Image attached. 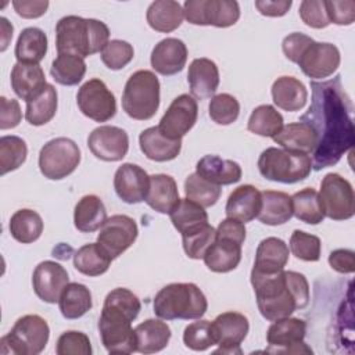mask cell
Listing matches in <instances>:
<instances>
[{
	"label": "cell",
	"mask_w": 355,
	"mask_h": 355,
	"mask_svg": "<svg viewBox=\"0 0 355 355\" xmlns=\"http://www.w3.org/2000/svg\"><path fill=\"white\" fill-rule=\"evenodd\" d=\"M187 82L193 97L198 100L214 97L219 86V69L209 58H196L189 65Z\"/></svg>",
	"instance_id": "23"
},
{
	"label": "cell",
	"mask_w": 355,
	"mask_h": 355,
	"mask_svg": "<svg viewBox=\"0 0 355 355\" xmlns=\"http://www.w3.org/2000/svg\"><path fill=\"white\" fill-rule=\"evenodd\" d=\"M319 198L324 216L333 220H347L355 214L352 184L338 173H327L320 182Z\"/></svg>",
	"instance_id": "12"
},
{
	"label": "cell",
	"mask_w": 355,
	"mask_h": 355,
	"mask_svg": "<svg viewBox=\"0 0 355 355\" xmlns=\"http://www.w3.org/2000/svg\"><path fill=\"white\" fill-rule=\"evenodd\" d=\"M0 26H1V47H0V50L4 51V50L8 47V43H10L11 37H12V31H14V28H12V25L8 22V19L4 18V17L0 18Z\"/></svg>",
	"instance_id": "60"
},
{
	"label": "cell",
	"mask_w": 355,
	"mask_h": 355,
	"mask_svg": "<svg viewBox=\"0 0 355 355\" xmlns=\"http://www.w3.org/2000/svg\"><path fill=\"white\" fill-rule=\"evenodd\" d=\"M10 78L14 93L25 103L35 98L47 86L44 71L39 64L15 62Z\"/></svg>",
	"instance_id": "24"
},
{
	"label": "cell",
	"mask_w": 355,
	"mask_h": 355,
	"mask_svg": "<svg viewBox=\"0 0 355 355\" xmlns=\"http://www.w3.org/2000/svg\"><path fill=\"white\" fill-rule=\"evenodd\" d=\"M22 119V111L19 103L14 98H7L4 96L0 97V129H12L18 126Z\"/></svg>",
	"instance_id": "56"
},
{
	"label": "cell",
	"mask_w": 355,
	"mask_h": 355,
	"mask_svg": "<svg viewBox=\"0 0 355 355\" xmlns=\"http://www.w3.org/2000/svg\"><path fill=\"white\" fill-rule=\"evenodd\" d=\"M80 162L78 144L68 137L49 140L39 153V169L50 180H61L69 176Z\"/></svg>",
	"instance_id": "10"
},
{
	"label": "cell",
	"mask_w": 355,
	"mask_h": 355,
	"mask_svg": "<svg viewBox=\"0 0 355 355\" xmlns=\"http://www.w3.org/2000/svg\"><path fill=\"white\" fill-rule=\"evenodd\" d=\"M76 103L80 112L94 122H107L116 112L114 93L98 78L89 79L79 87Z\"/></svg>",
	"instance_id": "13"
},
{
	"label": "cell",
	"mask_w": 355,
	"mask_h": 355,
	"mask_svg": "<svg viewBox=\"0 0 355 355\" xmlns=\"http://www.w3.org/2000/svg\"><path fill=\"white\" fill-rule=\"evenodd\" d=\"M107 220V209L100 197L83 196L73 209V225L82 233H92L100 229Z\"/></svg>",
	"instance_id": "34"
},
{
	"label": "cell",
	"mask_w": 355,
	"mask_h": 355,
	"mask_svg": "<svg viewBox=\"0 0 355 355\" xmlns=\"http://www.w3.org/2000/svg\"><path fill=\"white\" fill-rule=\"evenodd\" d=\"M8 229L12 239H15L18 243L29 244L42 236L43 219L36 211L22 208L12 214L10 218Z\"/></svg>",
	"instance_id": "40"
},
{
	"label": "cell",
	"mask_w": 355,
	"mask_h": 355,
	"mask_svg": "<svg viewBox=\"0 0 355 355\" xmlns=\"http://www.w3.org/2000/svg\"><path fill=\"white\" fill-rule=\"evenodd\" d=\"M111 262L112 258L98 243L85 244L73 254L75 269L90 277L105 273L111 266Z\"/></svg>",
	"instance_id": "38"
},
{
	"label": "cell",
	"mask_w": 355,
	"mask_h": 355,
	"mask_svg": "<svg viewBox=\"0 0 355 355\" xmlns=\"http://www.w3.org/2000/svg\"><path fill=\"white\" fill-rule=\"evenodd\" d=\"M58 107V94L53 85L47 83L44 90L26 103L25 119L33 126H42L50 122Z\"/></svg>",
	"instance_id": "41"
},
{
	"label": "cell",
	"mask_w": 355,
	"mask_h": 355,
	"mask_svg": "<svg viewBox=\"0 0 355 355\" xmlns=\"http://www.w3.org/2000/svg\"><path fill=\"white\" fill-rule=\"evenodd\" d=\"M259 173L272 182L293 184L306 179L312 169L311 155L279 147H268L258 158Z\"/></svg>",
	"instance_id": "6"
},
{
	"label": "cell",
	"mask_w": 355,
	"mask_h": 355,
	"mask_svg": "<svg viewBox=\"0 0 355 355\" xmlns=\"http://www.w3.org/2000/svg\"><path fill=\"white\" fill-rule=\"evenodd\" d=\"M261 204V191L252 184H241L230 193L226 201V216L243 223L251 222L258 216Z\"/></svg>",
	"instance_id": "25"
},
{
	"label": "cell",
	"mask_w": 355,
	"mask_h": 355,
	"mask_svg": "<svg viewBox=\"0 0 355 355\" xmlns=\"http://www.w3.org/2000/svg\"><path fill=\"white\" fill-rule=\"evenodd\" d=\"M215 345H219L214 354H241V343L250 330L248 319L234 311L218 315L211 322Z\"/></svg>",
	"instance_id": "15"
},
{
	"label": "cell",
	"mask_w": 355,
	"mask_h": 355,
	"mask_svg": "<svg viewBox=\"0 0 355 355\" xmlns=\"http://www.w3.org/2000/svg\"><path fill=\"white\" fill-rule=\"evenodd\" d=\"M261 209L258 219L269 226H277L288 222L293 216L291 196L284 191L265 190L261 191Z\"/></svg>",
	"instance_id": "33"
},
{
	"label": "cell",
	"mask_w": 355,
	"mask_h": 355,
	"mask_svg": "<svg viewBox=\"0 0 355 355\" xmlns=\"http://www.w3.org/2000/svg\"><path fill=\"white\" fill-rule=\"evenodd\" d=\"M179 200L178 184L172 176L165 173L150 176V189L144 200L150 208L159 214H169Z\"/></svg>",
	"instance_id": "30"
},
{
	"label": "cell",
	"mask_w": 355,
	"mask_h": 355,
	"mask_svg": "<svg viewBox=\"0 0 355 355\" xmlns=\"http://www.w3.org/2000/svg\"><path fill=\"white\" fill-rule=\"evenodd\" d=\"M355 254L352 250L338 248L330 252L329 265L338 273H352L355 270Z\"/></svg>",
	"instance_id": "58"
},
{
	"label": "cell",
	"mask_w": 355,
	"mask_h": 355,
	"mask_svg": "<svg viewBox=\"0 0 355 355\" xmlns=\"http://www.w3.org/2000/svg\"><path fill=\"white\" fill-rule=\"evenodd\" d=\"M139 229L133 218L128 215H112L107 218L97 234V243L112 259L122 255L137 239Z\"/></svg>",
	"instance_id": "16"
},
{
	"label": "cell",
	"mask_w": 355,
	"mask_h": 355,
	"mask_svg": "<svg viewBox=\"0 0 355 355\" xmlns=\"http://www.w3.org/2000/svg\"><path fill=\"white\" fill-rule=\"evenodd\" d=\"M273 141L286 150L312 154L318 144V136L311 125L298 121L283 125L282 130L273 137Z\"/></svg>",
	"instance_id": "31"
},
{
	"label": "cell",
	"mask_w": 355,
	"mask_h": 355,
	"mask_svg": "<svg viewBox=\"0 0 355 355\" xmlns=\"http://www.w3.org/2000/svg\"><path fill=\"white\" fill-rule=\"evenodd\" d=\"M159 107V80L148 69L133 72L125 83L122 108L136 121L151 119Z\"/></svg>",
	"instance_id": "7"
},
{
	"label": "cell",
	"mask_w": 355,
	"mask_h": 355,
	"mask_svg": "<svg viewBox=\"0 0 355 355\" xmlns=\"http://www.w3.org/2000/svg\"><path fill=\"white\" fill-rule=\"evenodd\" d=\"M211 119L218 125H230L237 121L240 104L236 97L229 93H220L211 98L208 105Z\"/></svg>",
	"instance_id": "47"
},
{
	"label": "cell",
	"mask_w": 355,
	"mask_h": 355,
	"mask_svg": "<svg viewBox=\"0 0 355 355\" xmlns=\"http://www.w3.org/2000/svg\"><path fill=\"white\" fill-rule=\"evenodd\" d=\"M183 14L189 24L227 28L240 18V6L234 0H186Z\"/></svg>",
	"instance_id": "11"
},
{
	"label": "cell",
	"mask_w": 355,
	"mask_h": 355,
	"mask_svg": "<svg viewBox=\"0 0 355 355\" xmlns=\"http://www.w3.org/2000/svg\"><path fill=\"white\" fill-rule=\"evenodd\" d=\"M12 7L19 17L32 19L46 14L49 8V1L47 0H14Z\"/></svg>",
	"instance_id": "57"
},
{
	"label": "cell",
	"mask_w": 355,
	"mask_h": 355,
	"mask_svg": "<svg viewBox=\"0 0 355 355\" xmlns=\"http://www.w3.org/2000/svg\"><path fill=\"white\" fill-rule=\"evenodd\" d=\"M183 343L193 351H205L215 345L211 322L202 319L186 326L183 331Z\"/></svg>",
	"instance_id": "51"
},
{
	"label": "cell",
	"mask_w": 355,
	"mask_h": 355,
	"mask_svg": "<svg viewBox=\"0 0 355 355\" xmlns=\"http://www.w3.org/2000/svg\"><path fill=\"white\" fill-rule=\"evenodd\" d=\"M47 53V35L36 26L22 29L15 44L17 62L39 64Z\"/></svg>",
	"instance_id": "37"
},
{
	"label": "cell",
	"mask_w": 355,
	"mask_h": 355,
	"mask_svg": "<svg viewBox=\"0 0 355 355\" xmlns=\"http://www.w3.org/2000/svg\"><path fill=\"white\" fill-rule=\"evenodd\" d=\"M196 173L216 186H226L237 183L241 179L243 171L233 159H225L219 155L208 154L198 159Z\"/></svg>",
	"instance_id": "27"
},
{
	"label": "cell",
	"mask_w": 355,
	"mask_h": 355,
	"mask_svg": "<svg viewBox=\"0 0 355 355\" xmlns=\"http://www.w3.org/2000/svg\"><path fill=\"white\" fill-rule=\"evenodd\" d=\"M68 283V272L61 263L54 261L40 262L32 275L35 294L47 304L58 302L60 295Z\"/></svg>",
	"instance_id": "20"
},
{
	"label": "cell",
	"mask_w": 355,
	"mask_h": 355,
	"mask_svg": "<svg viewBox=\"0 0 355 355\" xmlns=\"http://www.w3.org/2000/svg\"><path fill=\"white\" fill-rule=\"evenodd\" d=\"M139 146L148 159L166 162L175 159L180 154L182 140L169 139L158 129V126H151L140 133Z\"/></svg>",
	"instance_id": "26"
},
{
	"label": "cell",
	"mask_w": 355,
	"mask_h": 355,
	"mask_svg": "<svg viewBox=\"0 0 355 355\" xmlns=\"http://www.w3.org/2000/svg\"><path fill=\"white\" fill-rule=\"evenodd\" d=\"M50 73L57 83L62 86H75L86 73V62L79 55L61 53L53 60Z\"/></svg>",
	"instance_id": "42"
},
{
	"label": "cell",
	"mask_w": 355,
	"mask_h": 355,
	"mask_svg": "<svg viewBox=\"0 0 355 355\" xmlns=\"http://www.w3.org/2000/svg\"><path fill=\"white\" fill-rule=\"evenodd\" d=\"M341 61L340 50L333 43L312 42L298 60V67L311 79H326L331 76Z\"/></svg>",
	"instance_id": "18"
},
{
	"label": "cell",
	"mask_w": 355,
	"mask_h": 355,
	"mask_svg": "<svg viewBox=\"0 0 355 355\" xmlns=\"http://www.w3.org/2000/svg\"><path fill=\"white\" fill-rule=\"evenodd\" d=\"M283 122L282 114L273 105L262 104L252 110L247 122V129L254 135L273 139L282 130L284 125Z\"/></svg>",
	"instance_id": "44"
},
{
	"label": "cell",
	"mask_w": 355,
	"mask_h": 355,
	"mask_svg": "<svg viewBox=\"0 0 355 355\" xmlns=\"http://www.w3.org/2000/svg\"><path fill=\"white\" fill-rule=\"evenodd\" d=\"M55 352L58 355H90L92 344L83 331L68 330L58 337Z\"/></svg>",
	"instance_id": "52"
},
{
	"label": "cell",
	"mask_w": 355,
	"mask_h": 355,
	"mask_svg": "<svg viewBox=\"0 0 355 355\" xmlns=\"http://www.w3.org/2000/svg\"><path fill=\"white\" fill-rule=\"evenodd\" d=\"M187 54V47L183 40L178 37H165L154 46L150 62L155 72L169 76L184 68Z\"/></svg>",
	"instance_id": "22"
},
{
	"label": "cell",
	"mask_w": 355,
	"mask_h": 355,
	"mask_svg": "<svg viewBox=\"0 0 355 355\" xmlns=\"http://www.w3.org/2000/svg\"><path fill=\"white\" fill-rule=\"evenodd\" d=\"M101 61L112 71L125 68L135 57L133 46L129 42L121 39H112L101 51Z\"/></svg>",
	"instance_id": "50"
},
{
	"label": "cell",
	"mask_w": 355,
	"mask_h": 355,
	"mask_svg": "<svg viewBox=\"0 0 355 355\" xmlns=\"http://www.w3.org/2000/svg\"><path fill=\"white\" fill-rule=\"evenodd\" d=\"M108 42V26L94 18L67 15L55 25V47L58 54L68 53L85 58L103 51Z\"/></svg>",
	"instance_id": "4"
},
{
	"label": "cell",
	"mask_w": 355,
	"mask_h": 355,
	"mask_svg": "<svg viewBox=\"0 0 355 355\" xmlns=\"http://www.w3.org/2000/svg\"><path fill=\"white\" fill-rule=\"evenodd\" d=\"M215 236H216V229L209 223L196 232L183 234L182 241H183V250L186 255L191 259H202L207 250L215 241Z\"/></svg>",
	"instance_id": "49"
},
{
	"label": "cell",
	"mask_w": 355,
	"mask_h": 355,
	"mask_svg": "<svg viewBox=\"0 0 355 355\" xmlns=\"http://www.w3.org/2000/svg\"><path fill=\"white\" fill-rule=\"evenodd\" d=\"M136 351L154 354L162 351L171 340L169 326L159 319H147L135 327Z\"/></svg>",
	"instance_id": "32"
},
{
	"label": "cell",
	"mask_w": 355,
	"mask_h": 355,
	"mask_svg": "<svg viewBox=\"0 0 355 355\" xmlns=\"http://www.w3.org/2000/svg\"><path fill=\"white\" fill-rule=\"evenodd\" d=\"M114 189L123 202L139 204L147 197L150 176L136 164H122L114 175Z\"/></svg>",
	"instance_id": "21"
},
{
	"label": "cell",
	"mask_w": 355,
	"mask_h": 355,
	"mask_svg": "<svg viewBox=\"0 0 355 355\" xmlns=\"http://www.w3.org/2000/svg\"><path fill=\"white\" fill-rule=\"evenodd\" d=\"M197 116L198 105L196 98L190 94H180L171 103L162 115L158 129L169 139L182 140V137L196 125Z\"/></svg>",
	"instance_id": "17"
},
{
	"label": "cell",
	"mask_w": 355,
	"mask_h": 355,
	"mask_svg": "<svg viewBox=\"0 0 355 355\" xmlns=\"http://www.w3.org/2000/svg\"><path fill=\"white\" fill-rule=\"evenodd\" d=\"M140 309V300L128 288L116 287L107 294L98 319V331L101 343L110 354L136 351V334L132 322L139 316Z\"/></svg>",
	"instance_id": "3"
},
{
	"label": "cell",
	"mask_w": 355,
	"mask_h": 355,
	"mask_svg": "<svg viewBox=\"0 0 355 355\" xmlns=\"http://www.w3.org/2000/svg\"><path fill=\"white\" fill-rule=\"evenodd\" d=\"M313 42V39L305 33L301 32H294L287 35L283 42H282V49L286 55L291 62H298L301 54L305 51V49Z\"/></svg>",
	"instance_id": "55"
},
{
	"label": "cell",
	"mask_w": 355,
	"mask_h": 355,
	"mask_svg": "<svg viewBox=\"0 0 355 355\" xmlns=\"http://www.w3.org/2000/svg\"><path fill=\"white\" fill-rule=\"evenodd\" d=\"M288 245L293 255L301 261L316 262L320 259L322 243L318 236L297 229L293 232Z\"/></svg>",
	"instance_id": "48"
},
{
	"label": "cell",
	"mask_w": 355,
	"mask_h": 355,
	"mask_svg": "<svg viewBox=\"0 0 355 355\" xmlns=\"http://www.w3.org/2000/svg\"><path fill=\"white\" fill-rule=\"evenodd\" d=\"M183 18V7L175 0L153 1L146 12V19L150 28L162 33H169L178 29Z\"/></svg>",
	"instance_id": "35"
},
{
	"label": "cell",
	"mask_w": 355,
	"mask_h": 355,
	"mask_svg": "<svg viewBox=\"0 0 355 355\" xmlns=\"http://www.w3.org/2000/svg\"><path fill=\"white\" fill-rule=\"evenodd\" d=\"M330 24L351 25L355 21V1L352 0H324Z\"/></svg>",
	"instance_id": "54"
},
{
	"label": "cell",
	"mask_w": 355,
	"mask_h": 355,
	"mask_svg": "<svg viewBox=\"0 0 355 355\" xmlns=\"http://www.w3.org/2000/svg\"><path fill=\"white\" fill-rule=\"evenodd\" d=\"M60 312L65 319L82 318L92 309V293L80 283H68L58 300Z\"/></svg>",
	"instance_id": "39"
},
{
	"label": "cell",
	"mask_w": 355,
	"mask_h": 355,
	"mask_svg": "<svg viewBox=\"0 0 355 355\" xmlns=\"http://www.w3.org/2000/svg\"><path fill=\"white\" fill-rule=\"evenodd\" d=\"M50 327L39 315L19 318L12 329L0 340V354L8 355H37L49 341Z\"/></svg>",
	"instance_id": "8"
},
{
	"label": "cell",
	"mask_w": 355,
	"mask_h": 355,
	"mask_svg": "<svg viewBox=\"0 0 355 355\" xmlns=\"http://www.w3.org/2000/svg\"><path fill=\"white\" fill-rule=\"evenodd\" d=\"M251 284L259 313L269 322L288 318L309 304V284L300 272L283 269L265 275L251 270Z\"/></svg>",
	"instance_id": "2"
},
{
	"label": "cell",
	"mask_w": 355,
	"mask_h": 355,
	"mask_svg": "<svg viewBox=\"0 0 355 355\" xmlns=\"http://www.w3.org/2000/svg\"><path fill=\"white\" fill-rule=\"evenodd\" d=\"M153 308L159 319L189 320L202 318L208 309V301L194 283H171L155 294Z\"/></svg>",
	"instance_id": "5"
},
{
	"label": "cell",
	"mask_w": 355,
	"mask_h": 355,
	"mask_svg": "<svg viewBox=\"0 0 355 355\" xmlns=\"http://www.w3.org/2000/svg\"><path fill=\"white\" fill-rule=\"evenodd\" d=\"M291 0H257L255 8L265 17H283L290 10Z\"/></svg>",
	"instance_id": "59"
},
{
	"label": "cell",
	"mask_w": 355,
	"mask_h": 355,
	"mask_svg": "<svg viewBox=\"0 0 355 355\" xmlns=\"http://www.w3.org/2000/svg\"><path fill=\"white\" fill-rule=\"evenodd\" d=\"M184 193L186 198L200 204L204 208H208L218 202L222 194V189L220 186L205 180L194 172L190 173L184 180Z\"/></svg>",
	"instance_id": "45"
},
{
	"label": "cell",
	"mask_w": 355,
	"mask_h": 355,
	"mask_svg": "<svg viewBox=\"0 0 355 355\" xmlns=\"http://www.w3.org/2000/svg\"><path fill=\"white\" fill-rule=\"evenodd\" d=\"M87 147L96 158L116 162L128 154L129 136L118 126L103 125L92 130L87 137Z\"/></svg>",
	"instance_id": "19"
},
{
	"label": "cell",
	"mask_w": 355,
	"mask_h": 355,
	"mask_svg": "<svg viewBox=\"0 0 355 355\" xmlns=\"http://www.w3.org/2000/svg\"><path fill=\"white\" fill-rule=\"evenodd\" d=\"M169 218L175 229L182 236L196 232L209 223L208 214L204 207L189 198H180L169 212Z\"/></svg>",
	"instance_id": "36"
},
{
	"label": "cell",
	"mask_w": 355,
	"mask_h": 355,
	"mask_svg": "<svg viewBox=\"0 0 355 355\" xmlns=\"http://www.w3.org/2000/svg\"><path fill=\"white\" fill-rule=\"evenodd\" d=\"M298 14L306 26L322 29L330 25L324 0H304L300 4Z\"/></svg>",
	"instance_id": "53"
},
{
	"label": "cell",
	"mask_w": 355,
	"mask_h": 355,
	"mask_svg": "<svg viewBox=\"0 0 355 355\" xmlns=\"http://www.w3.org/2000/svg\"><path fill=\"white\" fill-rule=\"evenodd\" d=\"M306 324L298 318H283L273 320L266 331L269 348L266 352L275 354H312V349L302 341Z\"/></svg>",
	"instance_id": "14"
},
{
	"label": "cell",
	"mask_w": 355,
	"mask_h": 355,
	"mask_svg": "<svg viewBox=\"0 0 355 355\" xmlns=\"http://www.w3.org/2000/svg\"><path fill=\"white\" fill-rule=\"evenodd\" d=\"M245 234L234 225L216 227L215 241L204 254L205 266L215 273H227L236 269L241 261V245Z\"/></svg>",
	"instance_id": "9"
},
{
	"label": "cell",
	"mask_w": 355,
	"mask_h": 355,
	"mask_svg": "<svg viewBox=\"0 0 355 355\" xmlns=\"http://www.w3.org/2000/svg\"><path fill=\"white\" fill-rule=\"evenodd\" d=\"M293 215L304 223L318 225L324 219V211L319 193L312 187H305L291 197Z\"/></svg>",
	"instance_id": "43"
},
{
	"label": "cell",
	"mask_w": 355,
	"mask_h": 355,
	"mask_svg": "<svg viewBox=\"0 0 355 355\" xmlns=\"http://www.w3.org/2000/svg\"><path fill=\"white\" fill-rule=\"evenodd\" d=\"M311 89V105L298 121L311 125L318 136L311 161L312 168L320 171L336 165L354 146L352 103L338 75L329 80H312Z\"/></svg>",
	"instance_id": "1"
},
{
	"label": "cell",
	"mask_w": 355,
	"mask_h": 355,
	"mask_svg": "<svg viewBox=\"0 0 355 355\" xmlns=\"http://www.w3.org/2000/svg\"><path fill=\"white\" fill-rule=\"evenodd\" d=\"M273 103L283 111L294 112L305 107L308 90L305 85L294 76H280L272 85Z\"/></svg>",
	"instance_id": "29"
},
{
	"label": "cell",
	"mask_w": 355,
	"mask_h": 355,
	"mask_svg": "<svg viewBox=\"0 0 355 355\" xmlns=\"http://www.w3.org/2000/svg\"><path fill=\"white\" fill-rule=\"evenodd\" d=\"M28 147L25 140L18 136L0 137V173L6 175L18 169L26 159Z\"/></svg>",
	"instance_id": "46"
},
{
	"label": "cell",
	"mask_w": 355,
	"mask_h": 355,
	"mask_svg": "<svg viewBox=\"0 0 355 355\" xmlns=\"http://www.w3.org/2000/svg\"><path fill=\"white\" fill-rule=\"evenodd\" d=\"M288 247L282 239L266 237L258 244L252 272L265 275L280 272L288 262Z\"/></svg>",
	"instance_id": "28"
}]
</instances>
